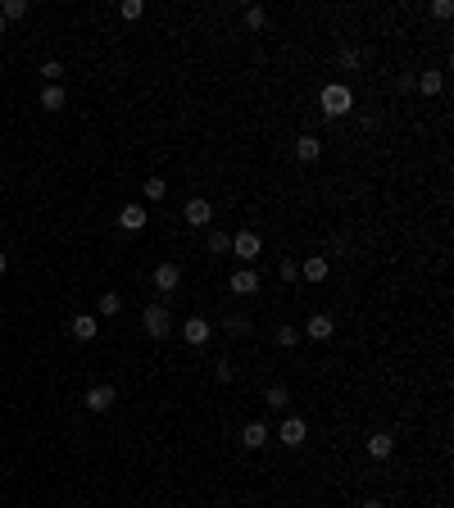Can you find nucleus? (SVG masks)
Returning a JSON list of instances; mask_svg holds the SVG:
<instances>
[{
  "label": "nucleus",
  "instance_id": "473e14b6",
  "mask_svg": "<svg viewBox=\"0 0 454 508\" xmlns=\"http://www.w3.org/2000/svg\"><path fill=\"white\" fill-rule=\"evenodd\" d=\"M5 27H9V23H5V14H0V32H5Z\"/></svg>",
  "mask_w": 454,
  "mask_h": 508
},
{
  "label": "nucleus",
  "instance_id": "c85d7f7f",
  "mask_svg": "<svg viewBox=\"0 0 454 508\" xmlns=\"http://www.w3.org/2000/svg\"><path fill=\"white\" fill-rule=\"evenodd\" d=\"M295 341H300V331H295V327H277V345H282V350H291Z\"/></svg>",
  "mask_w": 454,
  "mask_h": 508
},
{
  "label": "nucleus",
  "instance_id": "cd10ccee",
  "mask_svg": "<svg viewBox=\"0 0 454 508\" xmlns=\"http://www.w3.org/2000/svg\"><path fill=\"white\" fill-rule=\"evenodd\" d=\"M336 64H341V69H354V64H359V50H354V46H341V55H336Z\"/></svg>",
  "mask_w": 454,
  "mask_h": 508
},
{
  "label": "nucleus",
  "instance_id": "9b49d317",
  "mask_svg": "<svg viewBox=\"0 0 454 508\" xmlns=\"http://www.w3.org/2000/svg\"><path fill=\"white\" fill-rule=\"evenodd\" d=\"M305 336H309V341H332V336H336V322L327 318V313H314V318L305 322Z\"/></svg>",
  "mask_w": 454,
  "mask_h": 508
},
{
  "label": "nucleus",
  "instance_id": "c756f323",
  "mask_svg": "<svg viewBox=\"0 0 454 508\" xmlns=\"http://www.w3.org/2000/svg\"><path fill=\"white\" fill-rule=\"evenodd\" d=\"M432 14H436V18H450L454 5H450V0H432Z\"/></svg>",
  "mask_w": 454,
  "mask_h": 508
},
{
  "label": "nucleus",
  "instance_id": "423d86ee",
  "mask_svg": "<svg viewBox=\"0 0 454 508\" xmlns=\"http://www.w3.org/2000/svg\"><path fill=\"white\" fill-rule=\"evenodd\" d=\"M305 436H309V427H305V418H286L282 427H277V440H282L286 449H300L305 445Z\"/></svg>",
  "mask_w": 454,
  "mask_h": 508
},
{
  "label": "nucleus",
  "instance_id": "2f4dec72",
  "mask_svg": "<svg viewBox=\"0 0 454 508\" xmlns=\"http://www.w3.org/2000/svg\"><path fill=\"white\" fill-rule=\"evenodd\" d=\"M5 268H9V259H5V254H0V277H5Z\"/></svg>",
  "mask_w": 454,
  "mask_h": 508
},
{
  "label": "nucleus",
  "instance_id": "a878e982",
  "mask_svg": "<svg viewBox=\"0 0 454 508\" xmlns=\"http://www.w3.org/2000/svg\"><path fill=\"white\" fill-rule=\"evenodd\" d=\"M141 191H146V200H163V195H168V181H163V177H150Z\"/></svg>",
  "mask_w": 454,
  "mask_h": 508
},
{
  "label": "nucleus",
  "instance_id": "ddd939ff",
  "mask_svg": "<svg viewBox=\"0 0 454 508\" xmlns=\"http://www.w3.org/2000/svg\"><path fill=\"white\" fill-rule=\"evenodd\" d=\"M119 227L123 232H141V227H146V209L141 205H123L119 209Z\"/></svg>",
  "mask_w": 454,
  "mask_h": 508
},
{
  "label": "nucleus",
  "instance_id": "f3484780",
  "mask_svg": "<svg viewBox=\"0 0 454 508\" xmlns=\"http://www.w3.org/2000/svg\"><path fill=\"white\" fill-rule=\"evenodd\" d=\"M295 155H300L305 164H314V159L323 155V146H318V137H300V141H295Z\"/></svg>",
  "mask_w": 454,
  "mask_h": 508
},
{
  "label": "nucleus",
  "instance_id": "2eb2a0df",
  "mask_svg": "<svg viewBox=\"0 0 454 508\" xmlns=\"http://www.w3.org/2000/svg\"><path fill=\"white\" fill-rule=\"evenodd\" d=\"M268 436H273V431H268L264 423H246V431H241L246 449H264V445H268Z\"/></svg>",
  "mask_w": 454,
  "mask_h": 508
},
{
  "label": "nucleus",
  "instance_id": "b1692460",
  "mask_svg": "<svg viewBox=\"0 0 454 508\" xmlns=\"http://www.w3.org/2000/svg\"><path fill=\"white\" fill-rule=\"evenodd\" d=\"M119 14L128 18V23H137V18L146 14V0H123V5H119Z\"/></svg>",
  "mask_w": 454,
  "mask_h": 508
},
{
  "label": "nucleus",
  "instance_id": "f8f14e48",
  "mask_svg": "<svg viewBox=\"0 0 454 508\" xmlns=\"http://www.w3.org/2000/svg\"><path fill=\"white\" fill-rule=\"evenodd\" d=\"M182 286V268L178 263H159L154 268V291H178Z\"/></svg>",
  "mask_w": 454,
  "mask_h": 508
},
{
  "label": "nucleus",
  "instance_id": "dca6fc26",
  "mask_svg": "<svg viewBox=\"0 0 454 508\" xmlns=\"http://www.w3.org/2000/svg\"><path fill=\"white\" fill-rule=\"evenodd\" d=\"M418 91H422V95H441V91H446L441 69H427V73H422V78H418Z\"/></svg>",
  "mask_w": 454,
  "mask_h": 508
},
{
  "label": "nucleus",
  "instance_id": "20e7f679",
  "mask_svg": "<svg viewBox=\"0 0 454 508\" xmlns=\"http://www.w3.org/2000/svg\"><path fill=\"white\" fill-rule=\"evenodd\" d=\"M114 399H119V390H114L109 381H100V386H91V390L82 395V404L91 409V413H109V409H114Z\"/></svg>",
  "mask_w": 454,
  "mask_h": 508
},
{
  "label": "nucleus",
  "instance_id": "5701e85b",
  "mask_svg": "<svg viewBox=\"0 0 454 508\" xmlns=\"http://www.w3.org/2000/svg\"><path fill=\"white\" fill-rule=\"evenodd\" d=\"M41 78H46V86H60L64 64H60V60H46V64H41Z\"/></svg>",
  "mask_w": 454,
  "mask_h": 508
},
{
  "label": "nucleus",
  "instance_id": "a211bd4d",
  "mask_svg": "<svg viewBox=\"0 0 454 508\" xmlns=\"http://www.w3.org/2000/svg\"><path fill=\"white\" fill-rule=\"evenodd\" d=\"M264 404L268 409H286V404H291V390H286V386H268L264 390Z\"/></svg>",
  "mask_w": 454,
  "mask_h": 508
},
{
  "label": "nucleus",
  "instance_id": "6e6552de",
  "mask_svg": "<svg viewBox=\"0 0 454 508\" xmlns=\"http://www.w3.org/2000/svg\"><path fill=\"white\" fill-rule=\"evenodd\" d=\"M391 454H395V436H391V431H373V436H368V458L386 463Z\"/></svg>",
  "mask_w": 454,
  "mask_h": 508
},
{
  "label": "nucleus",
  "instance_id": "9d476101",
  "mask_svg": "<svg viewBox=\"0 0 454 508\" xmlns=\"http://www.w3.org/2000/svg\"><path fill=\"white\" fill-rule=\"evenodd\" d=\"M69 331L77 341H95V336H100V318H95V313H77V318L69 322Z\"/></svg>",
  "mask_w": 454,
  "mask_h": 508
},
{
  "label": "nucleus",
  "instance_id": "4468645a",
  "mask_svg": "<svg viewBox=\"0 0 454 508\" xmlns=\"http://www.w3.org/2000/svg\"><path fill=\"white\" fill-rule=\"evenodd\" d=\"M300 277H305V282H327V259L323 254H309L300 263Z\"/></svg>",
  "mask_w": 454,
  "mask_h": 508
},
{
  "label": "nucleus",
  "instance_id": "7c9ffc66",
  "mask_svg": "<svg viewBox=\"0 0 454 508\" xmlns=\"http://www.w3.org/2000/svg\"><path fill=\"white\" fill-rule=\"evenodd\" d=\"M363 508H386V504H382V500H368V504H363Z\"/></svg>",
  "mask_w": 454,
  "mask_h": 508
},
{
  "label": "nucleus",
  "instance_id": "4be33fe9",
  "mask_svg": "<svg viewBox=\"0 0 454 508\" xmlns=\"http://www.w3.org/2000/svg\"><path fill=\"white\" fill-rule=\"evenodd\" d=\"M246 27H250V32H264V27H268V14L259 5H250L246 9Z\"/></svg>",
  "mask_w": 454,
  "mask_h": 508
},
{
  "label": "nucleus",
  "instance_id": "412c9836",
  "mask_svg": "<svg viewBox=\"0 0 454 508\" xmlns=\"http://www.w3.org/2000/svg\"><path fill=\"white\" fill-rule=\"evenodd\" d=\"M119 309H123V295H119V291H105V295H100V318H114Z\"/></svg>",
  "mask_w": 454,
  "mask_h": 508
},
{
  "label": "nucleus",
  "instance_id": "f03ea898",
  "mask_svg": "<svg viewBox=\"0 0 454 508\" xmlns=\"http://www.w3.org/2000/svg\"><path fill=\"white\" fill-rule=\"evenodd\" d=\"M141 331H146L150 341H163L173 331V318H168V309H163V304H150L146 313H141Z\"/></svg>",
  "mask_w": 454,
  "mask_h": 508
},
{
  "label": "nucleus",
  "instance_id": "0eeeda50",
  "mask_svg": "<svg viewBox=\"0 0 454 508\" xmlns=\"http://www.w3.org/2000/svg\"><path fill=\"white\" fill-rule=\"evenodd\" d=\"M209 336H214V327H209V318H200V313L182 322V341L187 345H209Z\"/></svg>",
  "mask_w": 454,
  "mask_h": 508
},
{
  "label": "nucleus",
  "instance_id": "f257e3e1",
  "mask_svg": "<svg viewBox=\"0 0 454 508\" xmlns=\"http://www.w3.org/2000/svg\"><path fill=\"white\" fill-rule=\"evenodd\" d=\"M318 109H323L327 118H345V114L354 109V91L345 82H327L323 91H318Z\"/></svg>",
  "mask_w": 454,
  "mask_h": 508
},
{
  "label": "nucleus",
  "instance_id": "bb28decb",
  "mask_svg": "<svg viewBox=\"0 0 454 508\" xmlns=\"http://www.w3.org/2000/svg\"><path fill=\"white\" fill-rule=\"evenodd\" d=\"M277 277H282V282H300V263H291V259H282V268H277Z\"/></svg>",
  "mask_w": 454,
  "mask_h": 508
},
{
  "label": "nucleus",
  "instance_id": "6ab92c4d",
  "mask_svg": "<svg viewBox=\"0 0 454 508\" xmlns=\"http://www.w3.org/2000/svg\"><path fill=\"white\" fill-rule=\"evenodd\" d=\"M0 14H5V23H9V18H27V14H32V5H27V0H5Z\"/></svg>",
  "mask_w": 454,
  "mask_h": 508
},
{
  "label": "nucleus",
  "instance_id": "1a4fd4ad",
  "mask_svg": "<svg viewBox=\"0 0 454 508\" xmlns=\"http://www.w3.org/2000/svg\"><path fill=\"white\" fill-rule=\"evenodd\" d=\"M227 291L255 295V291H259V273H255V268H236V273H232V282H227Z\"/></svg>",
  "mask_w": 454,
  "mask_h": 508
},
{
  "label": "nucleus",
  "instance_id": "393cba45",
  "mask_svg": "<svg viewBox=\"0 0 454 508\" xmlns=\"http://www.w3.org/2000/svg\"><path fill=\"white\" fill-rule=\"evenodd\" d=\"M232 250V236L227 232H209V254H227Z\"/></svg>",
  "mask_w": 454,
  "mask_h": 508
},
{
  "label": "nucleus",
  "instance_id": "aec40b11",
  "mask_svg": "<svg viewBox=\"0 0 454 508\" xmlns=\"http://www.w3.org/2000/svg\"><path fill=\"white\" fill-rule=\"evenodd\" d=\"M41 109H64V86H46V91H41Z\"/></svg>",
  "mask_w": 454,
  "mask_h": 508
},
{
  "label": "nucleus",
  "instance_id": "39448f33",
  "mask_svg": "<svg viewBox=\"0 0 454 508\" xmlns=\"http://www.w3.org/2000/svg\"><path fill=\"white\" fill-rule=\"evenodd\" d=\"M182 218H187V227H209V218H214V205H209L205 195H196V200H187Z\"/></svg>",
  "mask_w": 454,
  "mask_h": 508
},
{
  "label": "nucleus",
  "instance_id": "7ed1b4c3",
  "mask_svg": "<svg viewBox=\"0 0 454 508\" xmlns=\"http://www.w3.org/2000/svg\"><path fill=\"white\" fill-rule=\"evenodd\" d=\"M259 250H264V241H259V232H236V236H232V254H236L241 259V263H255V259H259Z\"/></svg>",
  "mask_w": 454,
  "mask_h": 508
}]
</instances>
